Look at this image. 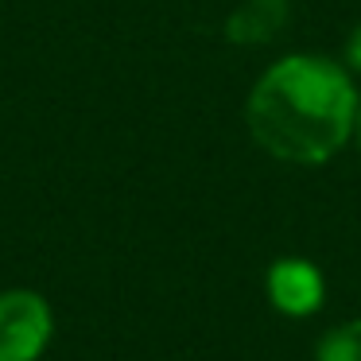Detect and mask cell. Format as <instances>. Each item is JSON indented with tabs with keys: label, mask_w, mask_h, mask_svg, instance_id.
<instances>
[{
	"label": "cell",
	"mask_w": 361,
	"mask_h": 361,
	"mask_svg": "<svg viewBox=\"0 0 361 361\" xmlns=\"http://www.w3.org/2000/svg\"><path fill=\"white\" fill-rule=\"evenodd\" d=\"M357 109V90L342 66L291 55L252 86L245 121L268 156L283 164H326L353 140Z\"/></svg>",
	"instance_id": "6da1fadb"
},
{
	"label": "cell",
	"mask_w": 361,
	"mask_h": 361,
	"mask_svg": "<svg viewBox=\"0 0 361 361\" xmlns=\"http://www.w3.org/2000/svg\"><path fill=\"white\" fill-rule=\"evenodd\" d=\"M345 63H350L353 71H361V27L350 35V43H345Z\"/></svg>",
	"instance_id": "8992f818"
},
{
	"label": "cell",
	"mask_w": 361,
	"mask_h": 361,
	"mask_svg": "<svg viewBox=\"0 0 361 361\" xmlns=\"http://www.w3.org/2000/svg\"><path fill=\"white\" fill-rule=\"evenodd\" d=\"M322 295H326V283L311 260L283 257L268 268V299L276 311L291 314V319H307L322 307Z\"/></svg>",
	"instance_id": "3957f363"
},
{
	"label": "cell",
	"mask_w": 361,
	"mask_h": 361,
	"mask_svg": "<svg viewBox=\"0 0 361 361\" xmlns=\"http://www.w3.org/2000/svg\"><path fill=\"white\" fill-rule=\"evenodd\" d=\"M55 319L39 291H0V361H39Z\"/></svg>",
	"instance_id": "7a4b0ae2"
},
{
	"label": "cell",
	"mask_w": 361,
	"mask_h": 361,
	"mask_svg": "<svg viewBox=\"0 0 361 361\" xmlns=\"http://www.w3.org/2000/svg\"><path fill=\"white\" fill-rule=\"evenodd\" d=\"M288 24V0H241L226 20V39L241 47H257L280 35Z\"/></svg>",
	"instance_id": "277c9868"
},
{
	"label": "cell",
	"mask_w": 361,
	"mask_h": 361,
	"mask_svg": "<svg viewBox=\"0 0 361 361\" xmlns=\"http://www.w3.org/2000/svg\"><path fill=\"white\" fill-rule=\"evenodd\" d=\"M353 144H357V152H361V109H357V121H353Z\"/></svg>",
	"instance_id": "52a82bcc"
},
{
	"label": "cell",
	"mask_w": 361,
	"mask_h": 361,
	"mask_svg": "<svg viewBox=\"0 0 361 361\" xmlns=\"http://www.w3.org/2000/svg\"><path fill=\"white\" fill-rule=\"evenodd\" d=\"M314 361H361V319L326 330L314 345Z\"/></svg>",
	"instance_id": "5b68a950"
}]
</instances>
